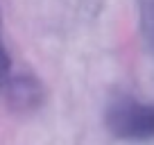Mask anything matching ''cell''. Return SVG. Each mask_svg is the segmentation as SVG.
<instances>
[{"mask_svg": "<svg viewBox=\"0 0 154 145\" xmlns=\"http://www.w3.org/2000/svg\"><path fill=\"white\" fill-rule=\"evenodd\" d=\"M104 125L111 136L120 140H152L154 138V102H143L122 95L104 111Z\"/></svg>", "mask_w": 154, "mask_h": 145, "instance_id": "cell-1", "label": "cell"}, {"mask_svg": "<svg viewBox=\"0 0 154 145\" xmlns=\"http://www.w3.org/2000/svg\"><path fill=\"white\" fill-rule=\"evenodd\" d=\"M11 100L23 106H34L43 100V88L34 77H16L11 82Z\"/></svg>", "mask_w": 154, "mask_h": 145, "instance_id": "cell-2", "label": "cell"}, {"mask_svg": "<svg viewBox=\"0 0 154 145\" xmlns=\"http://www.w3.org/2000/svg\"><path fill=\"white\" fill-rule=\"evenodd\" d=\"M138 23L143 41L154 57V0H138Z\"/></svg>", "mask_w": 154, "mask_h": 145, "instance_id": "cell-3", "label": "cell"}, {"mask_svg": "<svg viewBox=\"0 0 154 145\" xmlns=\"http://www.w3.org/2000/svg\"><path fill=\"white\" fill-rule=\"evenodd\" d=\"M7 77H9V54H7V50L0 45V88L5 86Z\"/></svg>", "mask_w": 154, "mask_h": 145, "instance_id": "cell-4", "label": "cell"}, {"mask_svg": "<svg viewBox=\"0 0 154 145\" xmlns=\"http://www.w3.org/2000/svg\"><path fill=\"white\" fill-rule=\"evenodd\" d=\"M0 45H2V43H0Z\"/></svg>", "mask_w": 154, "mask_h": 145, "instance_id": "cell-5", "label": "cell"}]
</instances>
